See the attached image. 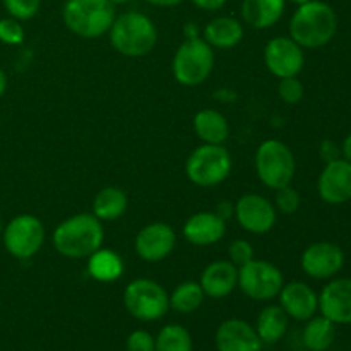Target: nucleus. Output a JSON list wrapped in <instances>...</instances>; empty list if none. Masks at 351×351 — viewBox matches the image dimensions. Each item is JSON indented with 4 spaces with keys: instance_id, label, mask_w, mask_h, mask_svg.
I'll use <instances>...</instances> for the list:
<instances>
[{
    "instance_id": "f257e3e1",
    "label": "nucleus",
    "mask_w": 351,
    "mask_h": 351,
    "mask_svg": "<svg viewBox=\"0 0 351 351\" xmlns=\"http://www.w3.org/2000/svg\"><path fill=\"white\" fill-rule=\"evenodd\" d=\"M103 240L105 230L93 213H81L64 219L51 237L55 250L67 259H88L103 245Z\"/></svg>"
},
{
    "instance_id": "f03ea898",
    "label": "nucleus",
    "mask_w": 351,
    "mask_h": 351,
    "mask_svg": "<svg viewBox=\"0 0 351 351\" xmlns=\"http://www.w3.org/2000/svg\"><path fill=\"white\" fill-rule=\"evenodd\" d=\"M338 16L329 3L311 0L298 5L290 19V38L302 48H321L335 38Z\"/></svg>"
},
{
    "instance_id": "7ed1b4c3",
    "label": "nucleus",
    "mask_w": 351,
    "mask_h": 351,
    "mask_svg": "<svg viewBox=\"0 0 351 351\" xmlns=\"http://www.w3.org/2000/svg\"><path fill=\"white\" fill-rule=\"evenodd\" d=\"M110 43L120 55L129 58L146 57L158 41L153 21L141 12H125L115 17L108 31Z\"/></svg>"
},
{
    "instance_id": "20e7f679",
    "label": "nucleus",
    "mask_w": 351,
    "mask_h": 351,
    "mask_svg": "<svg viewBox=\"0 0 351 351\" xmlns=\"http://www.w3.org/2000/svg\"><path fill=\"white\" fill-rule=\"evenodd\" d=\"M62 17L79 38L95 40L106 34L115 21V5L110 0H67Z\"/></svg>"
},
{
    "instance_id": "39448f33",
    "label": "nucleus",
    "mask_w": 351,
    "mask_h": 351,
    "mask_svg": "<svg viewBox=\"0 0 351 351\" xmlns=\"http://www.w3.org/2000/svg\"><path fill=\"white\" fill-rule=\"evenodd\" d=\"M215 69V48L204 38L192 36L187 38L175 51L173 71L175 79L182 86L194 88L208 81Z\"/></svg>"
},
{
    "instance_id": "423d86ee",
    "label": "nucleus",
    "mask_w": 351,
    "mask_h": 351,
    "mask_svg": "<svg viewBox=\"0 0 351 351\" xmlns=\"http://www.w3.org/2000/svg\"><path fill=\"white\" fill-rule=\"evenodd\" d=\"M232 154L219 144H202L195 147L185 161V175L202 189L216 187L232 173Z\"/></svg>"
},
{
    "instance_id": "0eeeda50",
    "label": "nucleus",
    "mask_w": 351,
    "mask_h": 351,
    "mask_svg": "<svg viewBox=\"0 0 351 351\" xmlns=\"http://www.w3.org/2000/svg\"><path fill=\"white\" fill-rule=\"evenodd\" d=\"M256 170L261 182L273 191L290 185L297 171L295 154L283 141H264L256 151Z\"/></svg>"
},
{
    "instance_id": "6e6552de",
    "label": "nucleus",
    "mask_w": 351,
    "mask_h": 351,
    "mask_svg": "<svg viewBox=\"0 0 351 351\" xmlns=\"http://www.w3.org/2000/svg\"><path fill=\"white\" fill-rule=\"evenodd\" d=\"M123 305L134 319L153 322L163 317L170 308L168 293L160 283L147 278L130 281L123 290Z\"/></svg>"
},
{
    "instance_id": "1a4fd4ad",
    "label": "nucleus",
    "mask_w": 351,
    "mask_h": 351,
    "mask_svg": "<svg viewBox=\"0 0 351 351\" xmlns=\"http://www.w3.org/2000/svg\"><path fill=\"white\" fill-rule=\"evenodd\" d=\"M285 285L280 267L263 259L250 261L239 267V288L245 297L256 302H269L280 295Z\"/></svg>"
},
{
    "instance_id": "9d476101",
    "label": "nucleus",
    "mask_w": 351,
    "mask_h": 351,
    "mask_svg": "<svg viewBox=\"0 0 351 351\" xmlns=\"http://www.w3.org/2000/svg\"><path fill=\"white\" fill-rule=\"evenodd\" d=\"M3 245L12 257L21 261L31 259L45 243V226L36 216L17 215L2 230Z\"/></svg>"
},
{
    "instance_id": "9b49d317",
    "label": "nucleus",
    "mask_w": 351,
    "mask_h": 351,
    "mask_svg": "<svg viewBox=\"0 0 351 351\" xmlns=\"http://www.w3.org/2000/svg\"><path fill=\"white\" fill-rule=\"evenodd\" d=\"M264 64L274 77H295L305 65L304 48L290 36H276L266 43Z\"/></svg>"
},
{
    "instance_id": "f8f14e48",
    "label": "nucleus",
    "mask_w": 351,
    "mask_h": 351,
    "mask_svg": "<svg viewBox=\"0 0 351 351\" xmlns=\"http://www.w3.org/2000/svg\"><path fill=\"white\" fill-rule=\"evenodd\" d=\"M245 232L254 235H266L276 225V208L261 194H245L235 202V216Z\"/></svg>"
},
{
    "instance_id": "ddd939ff",
    "label": "nucleus",
    "mask_w": 351,
    "mask_h": 351,
    "mask_svg": "<svg viewBox=\"0 0 351 351\" xmlns=\"http://www.w3.org/2000/svg\"><path fill=\"white\" fill-rule=\"evenodd\" d=\"M177 245L175 230L168 223H149L137 232L136 247L137 256L146 263H160L167 259Z\"/></svg>"
},
{
    "instance_id": "4468645a",
    "label": "nucleus",
    "mask_w": 351,
    "mask_h": 351,
    "mask_svg": "<svg viewBox=\"0 0 351 351\" xmlns=\"http://www.w3.org/2000/svg\"><path fill=\"white\" fill-rule=\"evenodd\" d=\"M302 269L314 280H328L343 269L345 254L332 242H315L302 254Z\"/></svg>"
},
{
    "instance_id": "2eb2a0df",
    "label": "nucleus",
    "mask_w": 351,
    "mask_h": 351,
    "mask_svg": "<svg viewBox=\"0 0 351 351\" xmlns=\"http://www.w3.org/2000/svg\"><path fill=\"white\" fill-rule=\"evenodd\" d=\"M319 195L332 206L345 204L351 199V163L345 158L326 163L319 175Z\"/></svg>"
},
{
    "instance_id": "dca6fc26",
    "label": "nucleus",
    "mask_w": 351,
    "mask_h": 351,
    "mask_svg": "<svg viewBox=\"0 0 351 351\" xmlns=\"http://www.w3.org/2000/svg\"><path fill=\"white\" fill-rule=\"evenodd\" d=\"M319 311L335 324H351V280L338 278L322 288Z\"/></svg>"
},
{
    "instance_id": "f3484780",
    "label": "nucleus",
    "mask_w": 351,
    "mask_h": 351,
    "mask_svg": "<svg viewBox=\"0 0 351 351\" xmlns=\"http://www.w3.org/2000/svg\"><path fill=\"white\" fill-rule=\"evenodd\" d=\"M216 350L218 351H261L263 341L256 328L242 319H226L216 331Z\"/></svg>"
},
{
    "instance_id": "a211bd4d",
    "label": "nucleus",
    "mask_w": 351,
    "mask_h": 351,
    "mask_svg": "<svg viewBox=\"0 0 351 351\" xmlns=\"http://www.w3.org/2000/svg\"><path fill=\"white\" fill-rule=\"evenodd\" d=\"M280 307L287 312L288 317L295 321H308L319 308V297L307 283L291 281L283 285L280 295Z\"/></svg>"
},
{
    "instance_id": "6ab92c4d",
    "label": "nucleus",
    "mask_w": 351,
    "mask_h": 351,
    "mask_svg": "<svg viewBox=\"0 0 351 351\" xmlns=\"http://www.w3.org/2000/svg\"><path fill=\"white\" fill-rule=\"evenodd\" d=\"M185 240L195 247H209L219 242L226 233V221H223L215 211L195 213L185 221Z\"/></svg>"
},
{
    "instance_id": "aec40b11",
    "label": "nucleus",
    "mask_w": 351,
    "mask_h": 351,
    "mask_svg": "<svg viewBox=\"0 0 351 351\" xmlns=\"http://www.w3.org/2000/svg\"><path fill=\"white\" fill-rule=\"evenodd\" d=\"M202 291L209 298H225L239 287V267L230 261H215L202 271L199 280Z\"/></svg>"
},
{
    "instance_id": "412c9836",
    "label": "nucleus",
    "mask_w": 351,
    "mask_h": 351,
    "mask_svg": "<svg viewBox=\"0 0 351 351\" xmlns=\"http://www.w3.org/2000/svg\"><path fill=\"white\" fill-rule=\"evenodd\" d=\"M287 0H243L242 19L254 29L273 27L283 17Z\"/></svg>"
},
{
    "instance_id": "4be33fe9",
    "label": "nucleus",
    "mask_w": 351,
    "mask_h": 351,
    "mask_svg": "<svg viewBox=\"0 0 351 351\" xmlns=\"http://www.w3.org/2000/svg\"><path fill=\"white\" fill-rule=\"evenodd\" d=\"M204 40L213 48L228 50L243 40V24L232 16L215 17L206 24Z\"/></svg>"
},
{
    "instance_id": "5701e85b",
    "label": "nucleus",
    "mask_w": 351,
    "mask_h": 351,
    "mask_svg": "<svg viewBox=\"0 0 351 351\" xmlns=\"http://www.w3.org/2000/svg\"><path fill=\"white\" fill-rule=\"evenodd\" d=\"M195 136L202 144H219L225 146L230 137V125L226 117L218 110H201L194 117Z\"/></svg>"
},
{
    "instance_id": "b1692460",
    "label": "nucleus",
    "mask_w": 351,
    "mask_h": 351,
    "mask_svg": "<svg viewBox=\"0 0 351 351\" xmlns=\"http://www.w3.org/2000/svg\"><path fill=\"white\" fill-rule=\"evenodd\" d=\"M123 273V261L117 252L99 247L88 257V274L99 283H113Z\"/></svg>"
},
{
    "instance_id": "393cba45",
    "label": "nucleus",
    "mask_w": 351,
    "mask_h": 351,
    "mask_svg": "<svg viewBox=\"0 0 351 351\" xmlns=\"http://www.w3.org/2000/svg\"><path fill=\"white\" fill-rule=\"evenodd\" d=\"M129 206L127 194L119 187H105L95 195L93 201V215L99 221H115L122 218Z\"/></svg>"
},
{
    "instance_id": "a878e982",
    "label": "nucleus",
    "mask_w": 351,
    "mask_h": 351,
    "mask_svg": "<svg viewBox=\"0 0 351 351\" xmlns=\"http://www.w3.org/2000/svg\"><path fill=\"white\" fill-rule=\"evenodd\" d=\"M288 329V315L280 305H269L263 308L257 317L256 331L263 345H276L283 339Z\"/></svg>"
},
{
    "instance_id": "bb28decb",
    "label": "nucleus",
    "mask_w": 351,
    "mask_h": 351,
    "mask_svg": "<svg viewBox=\"0 0 351 351\" xmlns=\"http://www.w3.org/2000/svg\"><path fill=\"white\" fill-rule=\"evenodd\" d=\"M336 324L328 317L308 319L304 329V345L311 351H326L335 343Z\"/></svg>"
},
{
    "instance_id": "cd10ccee",
    "label": "nucleus",
    "mask_w": 351,
    "mask_h": 351,
    "mask_svg": "<svg viewBox=\"0 0 351 351\" xmlns=\"http://www.w3.org/2000/svg\"><path fill=\"white\" fill-rule=\"evenodd\" d=\"M204 298L206 295L197 281H184L171 291V295H168L170 308L178 314H192L199 311V307L204 304Z\"/></svg>"
},
{
    "instance_id": "c85d7f7f",
    "label": "nucleus",
    "mask_w": 351,
    "mask_h": 351,
    "mask_svg": "<svg viewBox=\"0 0 351 351\" xmlns=\"http://www.w3.org/2000/svg\"><path fill=\"white\" fill-rule=\"evenodd\" d=\"M154 351H192V336L184 326L168 324L154 338Z\"/></svg>"
},
{
    "instance_id": "c756f323",
    "label": "nucleus",
    "mask_w": 351,
    "mask_h": 351,
    "mask_svg": "<svg viewBox=\"0 0 351 351\" xmlns=\"http://www.w3.org/2000/svg\"><path fill=\"white\" fill-rule=\"evenodd\" d=\"M274 208L283 215H295L300 208V194L297 189L290 185L276 189V195H274Z\"/></svg>"
},
{
    "instance_id": "7c9ffc66",
    "label": "nucleus",
    "mask_w": 351,
    "mask_h": 351,
    "mask_svg": "<svg viewBox=\"0 0 351 351\" xmlns=\"http://www.w3.org/2000/svg\"><path fill=\"white\" fill-rule=\"evenodd\" d=\"M41 0H3V7L10 17L17 21L33 19L38 14Z\"/></svg>"
},
{
    "instance_id": "2f4dec72",
    "label": "nucleus",
    "mask_w": 351,
    "mask_h": 351,
    "mask_svg": "<svg viewBox=\"0 0 351 351\" xmlns=\"http://www.w3.org/2000/svg\"><path fill=\"white\" fill-rule=\"evenodd\" d=\"M278 95L288 105H297L302 101L305 95V89L302 81L298 79V75L295 77H285L280 79V84H278Z\"/></svg>"
},
{
    "instance_id": "473e14b6",
    "label": "nucleus",
    "mask_w": 351,
    "mask_h": 351,
    "mask_svg": "<svg viewBox=\"0 0 351 351\" xmlns=\"http://www.w3.org/2000/svg\"><path fill=\"white\" fill-rule=\"evenodd\" d=\"M0 41L10 47H16L24 41V27L21 21L14 17H3L0 19Z\"/></svg>"
},
{
    "instance_id": "72a5a7b5",
    "label": "nucleus",
    "mask_w": 351,
    "mask_h": 351,
    "mask_svg": "<svg viewBox=\"0 0 351 351\" xmlns=\"http://www.w3.org/2000/svg\"><path fill=\"white\" fill-rule=\"evenodd\" d=\"M228 257L230 263L235 264L237 267H242L245 264H249L250 261H254V247L250 245V242L243 239H237L230 243L228 247Z\"/></svg>"
},
{
    "instance_id": "f704fd0d",
    "label": "nucleus",
    "mask_w": 351,
    "mask_h": 351,
    "mask_svg": "<svg viewBox=\"0 0 351 351\" xmlns=\"http://www.w3.org/2000/svg\"><path fill=\"white\" fill-rule=\"evenodd\" d=\"M127 351H154V338L144 329H137L127 336Z\"/></svg>"
},
{
    "instance_id": "c9c22d12",
    "label": "nucleus",
    "mask_w": 351,
    "mask_h": 351,
    "mask_svg": "<svg viewBox=\"0 0 351 351\" xmlns=\"http://www.w3.org/2000/svg\"><path fill=\"white\" fill-rule=\"evenodd\" d=\"M339 154H341V149H339L338 144L332 143V141H324V143L321 144V156L326 163L339 160Z\"/></svg>"
},
{
    "instance_id": "e433bc0d",
    "label": "nucleus",
    "mask_w": 351,
    "mask_h": 351,
    "mask_svg": "<svg viewBox=\"0 0 351 351\" xmlns=\"http://www.w3.org/2000/svg\"><path fill=\"white\" fill-rule=\"evenodd\" d=\"M197 9L206 10V12H216V10L223 9L226 0H191Z\"/></svg>"
},
{
    "instance_id": "4c0bfd02",
    "label": "nucleus",
    "mask_w": 351,
    "mask_h": 351,
    "mask_svg": "<svg viewBox=\"0 0 351 351\" xmlns=\"http://www.w3.org/2000/svg\"><path fill=\"white\" fill-rule=\"evenodd\" d=\"M216 215L223 219V221H228L230 218L235 216V204H230L228 201H221L215 209Z\"/></svg>"
},
{
    "instance_id": "58836bf2",
    "label": "nucleus",
    "mask_w": 351,
    "mask_h": 351,
    "mask_svg": "<svg viewBox=\"0 0 351 351\" xmlns=\"http://www.w3.org/2000/svg\"><path fill=\"white\" fill-rule=\"evenodd\" d=\"M146 2L154 7H175L184 2V0H146Z\"/></svg>"
},
{
    "instance_id": "ea45409f",
    "label": "nucleus",
    "mask_w": 351,
    "mask_h": 351,
    "mask_svg": "<svg viewBox=\"0 0 351 351\" xmlns=\"http://www.w3.org/2000/svg\"><path fill=\"white\" fill-rule=\"evenodd\" d=\"M341 154L345 156V160H348L351 163V134H348V136H346V139L343 141Z\"/></svg>"
},
{
    "instance_id": "a19ab883",
    "label": "nucleus",
    "mask_w": 351,
    "mask_h": 351,
    "mask_svg": "<svg viewBox=\"0 0 351 351\" xmlns=\"http://www.w3.org/2000/svg\"><path fill=\"white\" fill-rule=\"evenodd\" d=\"M5 91H7V74L0 69V98L5 95Z\"/></svg>"
},
{
    "instance_id": "79ce46f5",
    "label": "nucleus",
    "mask_w": 351,
    "mask_h": 351,
    "mask_svg": "<svg viewBox=\"0 0 351 351\" xmlns=\"http://www.w3.org/2000/svg\"><path fill=\"white\" fill-rule=\"evenodd\" d=\"M110 2H112L113 5H122V3H129L130 0H110Z\"/></svg>"
},
{
    "instance_id": "37998d69",
    "label": "nucleus",
    "mask_w": 351,
    "mask_h": 351,
    "mask_svg": "<svg viewBox=\"0 0 351 351\" xmlns=\"http://www.w3.org/2000/svg\"><path fill=\"white\" fill-rule=\"evenodd\" d=\"M290 2L297 3V5H302V3H307V2H311V0H290Z\"/></svg>"
},
{
    "instance_id": "c03bdc74",
    "label": "nucleus",
    "mask_w": 351,
    "mask_h": 351,
    "mask_svg": "<svg viewBox=\"0 0 351 351\" xmlns=\"http://www.w3.org/2000/svg\"><path fill=\"white\" fill-rule=\"evenodd\" d=\"M2 230H3L2 228V221H0V235H2Z\"/></svg>"
}]
</instances>
